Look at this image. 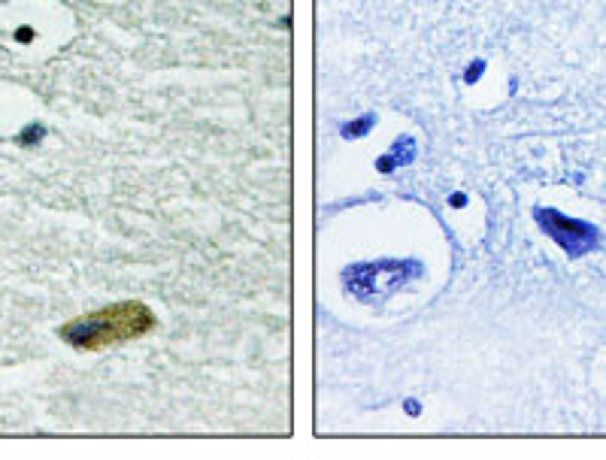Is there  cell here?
<instances>
[{
    "instance_id": "3957f363",
    "label": "cell",
    "mask_w": 606,
    "mask_h": 460,
    "mask_svg": "<svg viewBox=\"0 0 606 460\" xmlns=\"http://www.w3.org/2000/svg\"><path fill=\"white\" fill-rule=\"evenodd\" d=\"M43 136H46V127L37 125V121H30V125L21 130L19 136H15V143H19V145H28V149H30V145H37V143L43 140Z\"/></svg>"
},
{
    "instance_id": "6da1fadb",
    "label": "cell",
    "mask_w": 606,
    "mask_h": 460,
    "mask_svg": "<svg viewBox=\"0 0 606 460\" xmlns=\"http://www.w3.org/2000/svg\"><path fill=\"white\" fill-rule=\"evenodd\" d=\"M158 327L155 312L140 300L110 303L103 309L76 315L58 327V336L76 351H103L130 339H143Z\"/></svg>"
},
{
    "instance_id": "277c9868",
    "label": "cell",
    "mask_w": 606,
    "mask_h": 460,
    "mask_svg": "<svg viewBox=\"0 0 606 460\" xmlns=\"http://www.w3.org/2000/svg\"><path fill=\"white\" fill-rule=\"evenodd\" d=\"M30 36H34V30H30V28H25V30H19V40H21V43H28V40H30Z\"/></svg>"
},
{
    "instance_id": "7a4b0ae2",
    "label": "cell",
    "mask_w": 606,
    "mask_h": 460,
    "mask_svg": "<svg viewBox=\"0 0 606 460\" xmlns=\"http://www.w3.org/2000/svg\"><path fill=\"white\" fill-rule=\"evenodd\" d=\"M536 218H540L543 230L555 240L561 249L567 251V255H582V251H588L597 240V230L592 224H585V221H570L564 216H558L555 209H546V212H536Z\"/></svg>"
}]
</instances>
